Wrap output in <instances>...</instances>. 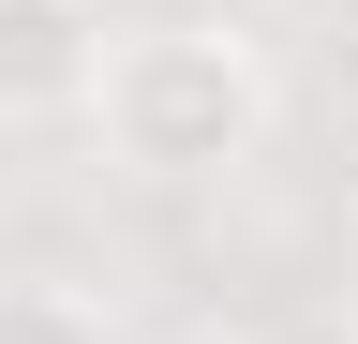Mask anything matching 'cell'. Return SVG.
<instances>
[{
    "label": "cell",
    "mask_w": 358,
    "mask_h": 344,
    "mask_svg": "<svg viewBox=\"0 0 358 344\" xmlns=\"http://www.w3.org/2000/svg\"><path fill=\"white\" fill-rule=\"evenodd\" d=\"M105 75V0H0V120H75Z\"/></svg>",
    "instance_id": "7a4b0ae2"
},
{
    "label": "cell",
    "mask_w": 358,
    "mask_h": 344,
    "mask_svg": "<svg viewBox=\"0 0 358 344\" xmlns=\"http://www.w3.org/2000/svg\"><path fill=\"white\" fill-rule=\"evenodd\" d=\"M0 344H120V315L90 284H0Z\"/></svg>",
    "instance_id": "3957f363"
},
{
    "label": "cell",
    "mask_w": 358,
    "mask_h": 344,
    "mask_svg": "<svg viewBox=\"0 0 358 344\" xmlns=\"http://www.w3.org/2000/svg\"><path fill=\"white\" fill-rule=\"evenodd\" d=\"M90 135H105L120 180H224V165L268 150L284 120V75L239 15H150V30H105V75H90Z\"/></svg>",
    "instance_id": "6da1fadb"
},
{
    "label": "cell",
    "mask_w": 358,
    "mask_h": 344,
    "mask_svg": "<svg viewBox=\"0 0 358 344\" xmlns=\"http://www.w3.org/2000/svg\"><path fill=\"white\" fill-rule=\"evenodd\" d=\"M194 15H254V0H194Z\"/></svg>",
    "instance_id": "277c9868"
},
{
    "label": "cell",
    "mask_w": 358,
    "mask_h": 344,
    "mask_svg": "<svg viewBox=\"0 0 358 344\" xmlns=\"http://www.w3.org/2000/svg\"><path fill=\"white\" fill-rule=\"evenodd\" d=\"M343 254H358V195H343Z\"/></svg>",
    "instance_id": "5b68a950"
}]
</instances>
